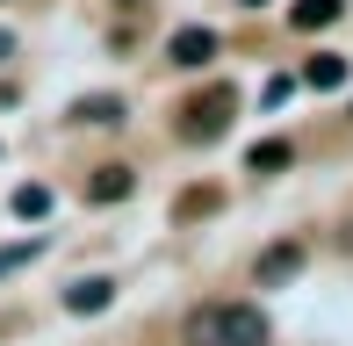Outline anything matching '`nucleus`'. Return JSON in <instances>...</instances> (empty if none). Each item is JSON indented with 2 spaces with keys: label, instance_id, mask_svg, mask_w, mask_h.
<instances>
[{
  "label": "nucleus",
  "instance_id": "obj_1",
  "mask_svg": "<svg viewBox=\"0 0 353 346\" xmlns=\"http://www.w3.org/2000/svg\"><path fill=\"white\" fill-rule=\"evenodd\" d=\"M238 116V94L231 87H210L202 101H188V123H181V137L188 145H210V137H223V123Z\"/></svg>",
  "mask_w": 353,
  "mask_h": 346
},
{
  "label": "nucleus",
  "instance_id": "obj_2",
  "mask_svg": "<svg viewBox=\"0 0 353 346\" xmlns=\"http://www.w3.org/2000/svg\"><path fill=\"white\" fill-rule=\"evenodd\" d=\"M181 339L188 346H231V303H195L181 318Z\"/></svg>",
  "mask_w": 353,
  "mask_h": 346
},
{
  "label": "nucleus",
  "instance_id": "obj_3",
  "mask_svg": "<svg viewBox=\"0 0 353 346\" xmlns=\"http://www.w3.org/2000/svg\"><path fill=\"white\" fill-rule=\"evenodd\" d=\"M166 58H173L181 72H195V65H210V58H216V37H210V29H173Z\"/></svg>",
  "mask_w": 353,
  "mask_h": 346
},
{
  "label": "nucleus",
  "instance_id": "obj_4",
  "mask_svg": "<svg viewBox=\"0 0 353 346\" xmlns=\"http://www.w3.org/2000/svg\"><path fill=\"white\" fill-rule=\"evenodd\" d=\"M108 303H116V281H101V274H87V281L65 289V310H72V318H101Z\"/></svg>",
  "mask_w": 353,
  "mask_h": 346
},
{
  "label": "nucleus",
  "instance_id": "obj_5",
  "mask_svg": "<svg viewBox=\"0 0 353 346\" xmlns=\"http://www.w3.org/2000/svg\"><path fill=\"white\" fill-rule=\"evenodd\" d=\"M339 14H346V0H296V8H288V29L317 37V29H332Z\"/></svg>",
  "mask_w": 353,
  "mask_h": 346
},
{
  "label": "nucleus",
  "instance_id": "obj_6",
  "mask_svg": "<svg viewBox=\"0 0 353 346\" xmlns=\"http://www.w3.org/2000/svg\"><path fill=\"white\" fill-rule=\"evenodd\" d=\"M130 108H123V94H79L72 101V123H123Z\"/></svg>",
  "mask_w": 353,
  "mask_h": 346
},
{
  "label": "nucleus",
  "instance_id": "obj_7",
  "mask_svg": "<svg viewBox=\"0 0 353 346\" xmlns=\"http://www.w3.org/2000/svg\"><path fill=\"white\" fill-rule=\"evenodd\" d=\"M130 187H137V173H130V166H101V173L87 181V195H94V202H123Z\"/></svg>",
  "mask_w": 353,
  "mask_h": 346
},
{
  "label": "nucleus",
  "instance_id": "obj_8",
  "mask_svg": "<svg viewBox=\"0 0 353 346\" xmlns=\"http://www.w3.org/2000/svg\"><path fill=\"white\" fill-rule=\"evenodd\" d=\"M303 87H317V94H332V87H346V58H332V51H317L310 65H303Z\"/></svg>",
  "mask_w": 353,
  "mask_h": 346
},
{
  "label": "nucleus",
  "instance_id": "obj_9",
  "mask_svg": "<svg viewBox=\"0 0 353 346\" xmlns=\"http://www.w3.org/2000/svg\"><path fill=\"white\" fill-rule=\"evenodd\" d=\"M296 267H303V245H267L252 274H260V281H288V274H296Z\"/></svg>",
  "mask_w": 353,
  "mask_h": 346
},
{
  "label": "nucleus",
  "instance_id": "obj_10",
  "mask_svg": "<svg viewBox=\"0 0 353 346\" xmlns=\"http://www.w3.org/2000/svg\"><path fill=\"white\" fill-rule=\"evenodd\" d=\"M231 346H267V318L252 303H231Z\"/></svg>",
  "mask_w": 353,
  "mask_h": 346
},
{
  "label": "nucleus",
  "instance_id": "obj_11",
  "mask_svg": "<svg viewBox=\"0 0 353 346\" xmlns=\"http://www.w3.org/2000/svg\"><path fill=\"white\" fill-rule=\"evenodd\" d=\"M288 159H296V145H288V137H267V145H252V152H245V166H252V173H274V166H288Z\"/></svg>",
  "mask_w": 353,
  "mask_h": 346
},
{
  "label": "nucleus",
  "instance_id": "obj_12",
  "mask_svg": "<svg viewBox=\"0 0 353 346\" xmlns=\"http://www.w3.org/2000/svg\"><path fill=\"white\" fill-rule=\"evenodd\" d=\"M43 210H51V187H14V216H29V224H37Z\"/></svg>",
  "mask_w": 353,
  "mask_h": 346
},
{
  "label": "nucleus",
  "instance_id": "obj_13",
  "mask_svg": "<svg viewBox=\"0 0 353 346\" xmlns=\"http://www.w3.org/2000/svg\"><path fill=\"white\" fill-rule=\"evenodd\" d=\"M29 260H37V238H29V245H8V253H0V281H8L14 267H29Z\"/></svg>",
  "mask_w": 353,
  "mask_h": 346
},
{
  "label": "nucleus",
  "instance_id": "obj_14",
  "mask_svg": "<svg viewBox=\"0 0 353 346\" xmlns=\"http://www.w3.org/2000/svg\"><path fill=\"white\" fill-rule=\"evenodd\" d=\"M260 94H267V108H281V101H288V94H296V80H288V72H274V80H267Z\"/></svg>",
  "mask_w": 353,
  "mask_h": 346
},
{
  "label": "nucleus",
  "instance_id": "obj_15",
  "mask_svg": "<svg viewBox=\"0 0 353 346\" xmlns=\"http://www.w3.org/2000/svg\"><path fill=\"white\" fill-rule=\"evenodd\" d=\"M238 8H267V0H238Z\"/></svg>",
  "mask_w": 353,
  "mask_h": 346
},
{
  "label": "nucleus",
  "instance_id": "obj_16",
  "mask_svg": "<svg viewBox=\"0 0 353 346\" xmlns=\"http://www.w3.org/2000/svg\"><path fill=\"white\" fill-rule=\"evenodd\" d=\"M123 8H144V0H123Z\"/></svg>",
  "mask_w": 353,
  "mask_h": 346
}]
</instances>
